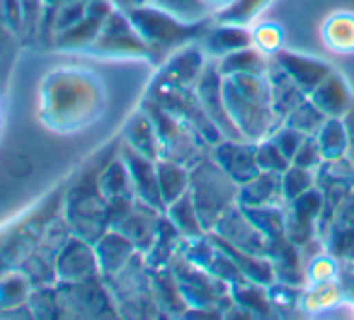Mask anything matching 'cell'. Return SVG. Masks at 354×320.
<instances>
[{"instance_id":"6da1fadb","label":"cell","mask_w":354,"mask_h":320,"mask_svg":"<svg viewBox=\"0 0 354 320\" xmlns=\"http://www.w3.org/2000/svg\"><path fill=\"white\" fill-rule=\"evenodd\" d=\"M223 102L243 138H262L277 126V112L267 78L257 73H236L223 80Z\"/></svg>"},{"instance_id":"7a4b0ae2","label":"cell","mask_w":354,"mask_h":320,"mask_svg":"<svg viewBox=\"0 0 354 320\" xmlns=\"http://www.w3.org/2000/svg\"><path fill=\"white\" fill-rule=\"evenodd\" d=\"M109 160L97 165L95 170V158L93 163L78 175L73 182V189L66 197V223H68L71 233L88 243H97L104 233L109 231V216H107V197L100 189V173Z\"/></svg>"},{"instance_id":"3957f363","label":"cell","mask_w":354,"mask_h":320,"mask_svg":"<svg viewBox=\"0 0 354 320\" xmlns=\"http://www.w3.org/2000/svg\"><path fill=\"white\" fill-rule=\"evenodd\" d=\"M189 194L194 199V207H197L204 231H209L236 204L238 182L216 160L199 158L194 168L189 170Z\"/></svg>"},{"instance_id":"277c9868","label":"cell","mask_w":354,"mask_h":320,"mask_svg":"<svg viewBox=\"0 0 354 320\" xmlns=\"http://www.w3.org/2000/svg\"><path fill=\"white\" fill-rule=\"evenodd\" d=\"M129 20L136 27V32L143 37L148 46V54L153 61H162V56L183 44H189L204 32L199 22H183L177 15L162 10V8H131Z\"/></svg>"},{"instance_id":"5b68a950","label":"cell","mask_w":354,"mask_h":320,"mask_svg":"<svg viewBox=\"0 0 354 320\" xmlns=\"http://www.w3.org/2000/svg\"><path fill=\"white\" fill-rule=\"evenodd\" d=\"M167 267L172 270L177 284H180V291H183L185 301L192 310H216L214 305L221 299H226V281L216 279L212 272L189 262L185 252H175Z\"/></svg>"},{"instance_id":"8992f818","label":"cell","mask_w":354,"mask_h":320,"mask_svg":"<svg viewBox=\"0 0 354 320\" xmlns=\"http://www.w3.org/2000/svg\"><path fill=\"white\" fill-rule=\"evenodd\" d=\"M59 294V310L64 315L78 318H95V315H112L117 305L109 301L112 291H107L97 279L85 281H61L56 286Z\"/></svg>"},{"instance_id":"52a82bcc","label":"cell","mask_w":354,"mask_h":320,"mask_svg":"<svg viewBox=\"0 0 354 320\" xmlns=\"http://www.w3.org/2000/svg\"><path fill=\"white\" fill-rule=\"evenodd\" d=\"M93 54H107V56H151L148 46L143 41V37L136 32V27L131 25L129 15L124 12H109V17L104 20L102 32L97 35V39L90 46Z\"/></svg>"},{"instance_id":"ba28073f","label":"cell","mask_w":354,"mask_h":320,"mask_svg":"<svg viewBox=\"0 0 354 320\" xmlns=\"http://www.w3.org/2000/svg\"><path fill=\"white\" fill-rule=\"evenodd\" d=\"M221 68L216 66H207L202 70V75L197 78V97L202 102V107L207 109V114L212 117V122L218 126V131L228 138H238V141H245L243 133L238 131L236 122L231 119L226 109V102H223V80H221Z\"/></svg>"},{"instance_id":"9c48e42d","label":"cell","mask_w":354,"mask_h":320,"mask_svg":"<svg viewBox=\"0 0 354 320\" xmlns=\"http://www.w3.org/2000/svg\"><path fill=\"white\" fill-rule=\"evenodd\" d=\"M100 274L95 245L71 233L68 241L56 257V279L59 281H85Z\"/></svg>"},{"instance_id":"30bf717a","label":"cell","mask_w":354,"mask_h":320,"mask_svg":"<svg viewBox=\"0 0 354 320\" xmlns=\"http://www.w3.org/2000/svg\"><path fill=\"white\" fill-rule=\"evenodd\" d=\"M160 221H162L160 209L153 207V204H148V202H143V199L133 197L131 209H129L127 216L114 226V231H119L122 236H127L129 241L133 243V247L146 255V252L153 247V243H156Z\"/></svg>"},{"instance_id":"8fae6325","label":"cell","mask_w":354,"mask_h":320,"mask_svg":"<svg viewBox=\"0 0 354 320\" xmlns=\"http://www.w3.org/2000/svg\"><path fill=\"white\" fill-rule=\"evenodd\" d=\"M320 211H323V194L310 187L301 197L289 202V214H286V238L294 245H304L313 238V231L318 226Z\"/></svg>"},{"instance_id":"7c38bea8","label":"cell","mask_w":354,"mask_h":320,"mask_svg":"<svg viewBox=\"0 0 354 320\" xmlns=\"http://www.w3.org/2000/svg\"><path fill=\"white\" fill-rule=\"evenodd\" d=\"M122 158L129 168V175H131L133 194H136L138 199H143V202L158 207L160 211H165V204H162V197H160V185H158L156 160L143 156V153H138L136 148H131L129 143H124Z\"/></svg>"},{"instance_id":"4fadbf2b","label":"cell","mask_w":354,"mask_h":320,"mask_svg":"<svg viewBox=\"0 0 354 320\" xmlns=\"http://www.w3.org/2000/svg\"><path fill=\"white\" fill-rule=\"evenodd\" d=\"M109 12H112V8H109L104 0H93V3H88V12H85L73 27L56 32V37H54L56 49H85V46H90L97 39L100 32H102V25L109 17Z\"/></svg>"},{"instance_id":"5bb4252c","label":"cell","mask_w":354,"mask_h":320,"mask_svg":"<svg viewBox=\"0 0 354 320\" xmlns=\"http://www.w3.org/2000/svg\"><path fill=\"white\" fill-rule=\"evenodd\" d=\"M214 160L231 175L233 180L241 185H245L248 180H252L260 173V165H257V153L255 146L250 143H241L238 138H228V141H218L216 151H214Z\"/></svg>"},{"instance_id":"9a60e30c","label":"cell","mask_w":354,"mask_h":320,"mask_svg":"<svg viewBox=\"0 0 354 320\" xmlns=\"http://www.w3.org/2000/svg\"><path fill=\"white\" fill-rule=\"evenodd\" d=\"M277 64L281 66V70H284L306 95L313 93V90L333 73L330 66H325L323 61H315V59L299 56V54H289V51H281V54L277 56Z\"/></svg>"},{"instance_id":"2e32d148","label":"cell","mask_w":354,"mask_h":320,"mask_svg":"<svg viewBox=\"0 0 354 320\" xmlns=\"http://www.w3.org/2000/svg\"><path fill=\"white\" fill-rule=\"evenodd\" d=\"M136 247L129 241L127 236H122L119 231L109 228L97 243H95V255H97V265H100V274L109 276L114 272H119L133 255H136Z\"/></svg>"},{"instance_id":"e0dca14e","label":"cell","mask_w":354,"mask_h":320,"mask_svg":"<svg viewBox=\"0 0 354 320\" xmlns=\"http://www.w3.org/2000/svg\"><path fill=\"white\" fill-rule=\"evenodd\" d=\"M281 194V175L270 173V170H260L252 180L238 187V202L241 207H274Z\"/></svg>"},{"instance_id":"ac0fdd59","label":"cell","mask_w":354,"mask_h":320,"mask_svg":"<svg viewBox=\"0 0 354 320\" xmlns=\"http://www.w3.org/2000/svg\"><path fill=\"white\" fill-rule=\"evenodd\" d=\"M267 83H270L272 104H274V112L279 119H286L306 100V93L281 70L279 64L272 66V73L267 68Z\"/></svg>"},{"instance_id":"d6986e66","label":"cell","mask_w":354,"mask_h":320,"mask_svg":"<svg viewBox=\"0 0 354 320\" xmlns=\"http://www.w3.org/2000/svg\"><path fill=\"white\" fill-rule=\"evenodd\" d=\"M330 228V250L335 255H354V192L335 209Z\"/></svg>"},{"instance_id":"ffe728a7","label":"cell","mask_w":354,"mask_h":320,"mask_svg":"<svg viewBox=\"0 0 354 320\" xmlns=\"http://www.w3.org/2000/svg\"><path fill=\"white\" fill-rule=\"evenodd\" d=\"M148 284H151V294L158 305H162L167 310H177V313H183L187 308V301H185L170 267H156V270L148 272Z\"/></svg>"},{"instance_id":"44dd1931","label":"cell","mask_w":354,"mask_h":320,"mask_svg":"<svg viewBox=\"0 0 354 320\" xmlns=\"http://www.w3.org/2000/svg\"><path fill=\"white\" fill-rule=\"evenodd\" d=\"M156 170L158 185H160V197L165 207L170 202H175L177 197H183L189 189V170L185 163H177L172 158H158Z\"/></svg>"},{"instance_id":"7402d4cb","label":"cell","mask_w":354,"mask_h":320,"mask_svg":"<svg viewBox=\"0 0 354 320\" xmlns=\"http://www.w3.org/2000/svg\"><path fill=\"white\" fill-rule=\"evenodd\" d=\"M124 138H127L124 143H129L131 148H136L138 153L153 158V160H158L162 156L160 138H158L156 126H153L151 117L146 112H138L136 117L129 119L127 129H124Z\"/></svg>"},{"instance_id":"603a6c76","label":"cell","mask_w":354,"mask_h":320,"mask_svg":"<svg viewBox=\"0 0 354 320\" xmlns=\"http://www.w3.org/2000/svg\"><path fill=\"white\" fill-rule=\"evenodd\" d=\"M310 100H313L315 107H318L320 112L328 114V117H339V114H344L349 107H352L349 93H347V88H344L342 78H339V75H333V73H330L328 78L310 93Z\"/></svg>"},{"instance_id":"cb8c5ba5","label":"cell","mask_w":354,"mask_h":320,"mask_svg":"<svg viewBox=\"0 0 354 320\" xmlns=\"http://www.w3.org/2000/svg\"><path fill=\"white\" fill-rule=\"evenodd\" d=\"M202 70H204L202 54L197 49H183L167 61L165 70H162L158 80L172 85H189L192 80H197L202 75Z\"/></svg>"},{"instance_id":"d4e9b609","label":"cell","mask_w":354,"mask_h":320,"mask_svg":"<svg viewBox=\"0 0 354 320\" xmlns=\"http://www.w3.org/2000/svg\"><path fill=\"white\" fill-rule=\"evenodd\" d=\"M165 216L170 218V223L183 233L185 238H199L207 233L202 226V221H199L197 207H194V199H192V194H189V189L183 194V197H177L175 202L167 204Z\"/></svg>"},{"instance_id":"484cf974","label":"cell","mask_w":354,"mask_h":320,"mask_svg":"<svg viewBox=\"0 0 354 320\" xmlns=\"http://www.w3.org/2000/svg\"><path fill=\"white\" fill-rule=\"evenodd\" d=\"M252 44V35L243 25H221L209 32L207 49L214 56H228L238 49H245Z\"/></svg>"},{"instance_id":"4316f807","label":"cell","mask_w":354,"mask_h":320,"mask_svg":"<svg viewBox=\"0 0 354 320\" xmlns=\"http://www.w3.org/2000/svg\"><path fill=\"white\" fill-rule=\"evenodd\" d=\"M100 189L107 199L114 197H133V187H131V175H129V168L124 163V158L119 160H109L107 165L100 173Z\"/></svg>"},{"instance_id":"83f0119b","label":"cell","mask_w":354,"mask_h":320,"mask_svg":"<svg viewBox=\"0 0 354 320\" xmlns=\"http://www.w3.org/2000/svg\"><path fill=\"white\" fill-rule=\"evenodd\" d=\"M323 37L333 51H339V54L354 51V15H349V12L333 15L325 22Z\"/></svg>"},{"instance_id":"f1b7e54d","label":"cell","mask_w":354,"mask_h":320,"mask_svg":"<svg viewBox=\"0 0 354 320\" xmlns=\"http://www.w3.org/2000/svg\"><path fill=\"white\" fill-rule=\"evenodd\" d=\"M223 75H236V73H257L265 75L267 73V64L257 51H252L250 46L245 49H238L233 54L223 56V64L218 66Z\"/></svg>"},{"instance_id":"f546056e","label":"cell","mask_w":354,"mask_h":320,"mask_svg":"<svg viewBox=\"0 0 354 320\" xmlns=\"http://www.w3.org/2000/svg\"><path fill=\"white\" fill-rule=\"evenodd\" d=\"M32 294V281L25 274H6L0 279V310L17 308V303H27Z\"/></svg>"},{"instance_id":"4dcf8cb0","label":"cell","mask_w":354,"mask_h":320,"mask_svg":"<svg viewBox=\"0 0 354 320\" xmlns=\"http://www.w3.org/2000/svg\"><path fill=\"white\" fill-rule=\"evenodd\" d=\"M328 119V114L320 112L318 107L313 104V100H304V102L299 104V107L294 109V112L286 117V124L289 126H294L296 131L306 133V136H315L318 133V129L323 126V122Z\"/></svg>"},{"instance_id":"1f68e13d","label":"cell","mask_w":354,"mask_h":320,"mask_svg":"<svg viewBox=\"0 0 354 320\" xmlns=\"http://www.w3.org/2000/svg\"><path fill=\"white\" fill-rule=\"evenodd\" d=\"M270 0H233L231 6H226L218 12V20L223 25H248L250 20H255Z\"/></svg>"},{"instance_id":"d6a6232c","label":"cell","mask_w":354,"mask_h":320,"mask_svg":"<svg viewBox=\"0 0 354 320\" xmlns=\"http://www.w3.org/2000/svg\"><path fill=\"white\" fill-rule=\"evenodd\" d=\"M313 187V175L310 170L299 168V165L291 163L289 168L281 173V194H284V202H291V199L301 197L304 192Z\"/></svg>"},{"instance_id":"836d02e7","label":"cell","mask_w":354,"mask_h":320,"mask_svg":"<svg viewBox=\"0 0 354 320\" xmlns=\"http://www.w3.org/2000/svg\"><path fill=\"white\" fill-rule=\"evenodd\" d=\"M255 153H257V165H260V170H270V173H279L281 175L291 165V160L279 151V146H277L272 138L257 143Z\"/></svg>"},{"instance_id":"e575fe53","label":"cell","mask_w":354,"mask_h":320,"mask_svg":"<svg viewBox=\"0 0 354 320\" xmlns=\"http://www.w3.org/2000/svg\"><path fill=\"white\" fill-rule=\"evenodd\" d=\"M323 160H325V156H323V151H320V143L315 136H306L304 143L299 146V151H296L294 158H291V163L299 165V168H306V170L320 168Z\"/></svg>"},{"instance_id":"d590c367","label":"cell","mask_w":354,"mask_h":320,"mask_svg":"<svg viewBox=\"0 0 354 320\" xmlns=\"http://www.w3.org/2000/svg\"><path fill=\"white\" fill-rule=\"evenodd\" d=\"M153 3H156L158 8H162V10L177 15L180 20L192 22L204 15V6L199 0H153Z\"/></svg>"},{"instance_id":"8d00e7d4","label":"cell","mask_w":354,"mask_h":320,"mask_svg":"<svg viewBox=\"0 0 354 320\" xmlns=\"http://www.w3.org/2000/svg\"><path fill=\"white\" fill-rule=\"evenodd\" d=\"M88 12V0H68V3H64V6L56 8V32L61 30H68V27H73L75 22L80 20V17Z\"/></svg>"},{"instance_id":"74e56055","label":"cell","mask_w":354,"mask_h":320,"mask_svg":"<svg viewBox=\"0 0 354 320\" xmlns=\"http://www.w3.org/2000/svg\"><path fill=\"white\" fill-rule=\"evenodd\" d=\"M252 41H255V46L260 51L274 54L281 46V30L277 25H272V22H265V25H260L252 32Z\"/></svg>"},{"instance_id":"f35d334b","label":"cell","mask_w":354,"mask_h":320,"mask_svg":"<svg viewBox=\"0 0 354 320\" xmlns=\"http://www.w3.org/2000/svg\"><path fill=\"white\" fill-rule=\"evenodd\" d=\"M304 138H306V133L296 131L294 126H289V124H286L284 129H279V131L272 136V141H274L277 146H279V151L291 160V158H294V153L299 151V146L304 143Z\"/></svg>"},{"instance_id":"ab89813d","label":"cell","mask_w":354,"mask_h":320,"mask_svg":"<svg viewBox=\"0 0 354 320\" xmlns=\"http://www.w3.org/2000/svg\"><path fill=\"white\" fill-rule=\"evenodd\" d=\"M8 175L15 180H27L32 173H35V165H32V160L27 156H22V153H12L10 158H8Z\"/></svg>"},{"instance_id":"60d3db41","label":"cell","mask_w":354,"mask_h":320,"mask_svg":"<svg viewBox=\"0 0 354 320\" xmlns=\"http://www.w3.org/2000/svg\"><path fill=\"white\" fill-rule=\"evenodd\" d=\"M310 279L315 281V284H323V281H330L335 276V262L333 257L328 255H320L313 260V265H310Z\"/></svg>"},{"instance_id":"b9f144b4","label":"cell","mask_w":354,"mask_h":320,"mask_svg":"<svg viewBox=\"0 0 354 320\" xmlns=\"http://www.w3.org/2000/svg\"><path fill=\"white\" fill-rule=\"evenodd\" d=\"M344 126H347V151H349V158H352L354 163V104L347 109V122H344Z\"/></svg>"},{"instance_id":"7bdbcfd3","label":"cell","mask_w":354,"mask_h":320,"mask_svg":"<svg viewBox=\"0 0 354 320\" xmlns=\"http://www.w3.org/2000/svg\"><path fill=\"white\" fill-rule=\"evenodd\" d=\"M117 6H119V8H124V10H131V8L146 6V0H117Z\"/></svg>"}]
</instances>
